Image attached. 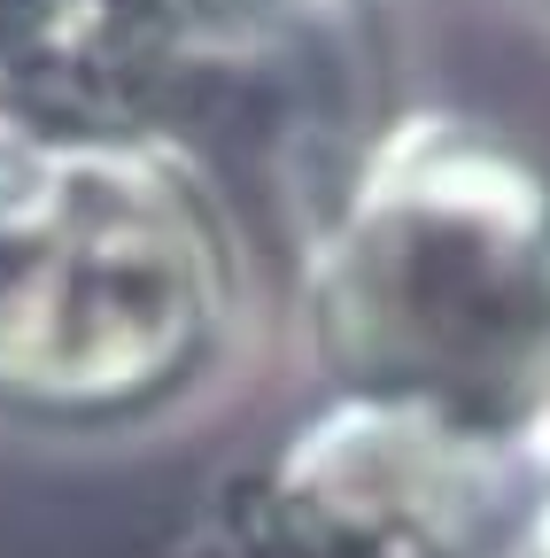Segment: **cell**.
<instances>
[{
    "label": "cell",
    "instance_id": "1",
    "mask_svg": "<svg viewBox=\"0 0 550 558\" xmlns=\"http://www.w3.org/2000/svg\"><path fill=\"white\" fill-rule=\"evenodd\" d=\"M295 311L333 396L504 442L550 396V194L465 117L388 124L295 256Z\"/></svg>",
    "mask_w": 550,
    "mask_h": 558
},
{
    "label": "cell",
    "instance_id": "2",
    "mask_svg": "<svg viewBox=\"0 0 550 558\" xmlns=\"http://www.w3.org/2000/svg\"><path fill=\"white\" fill-rule=\"evenodd\" d=\"M233 311L241 241L179 156L0 124V418H156L210 373Z\"/></svg>",
    "mask_w": 550,
    "mask_h": 558
},
{
    "label": "cell",
    "instance_id": "3",
    "mask_svg": "<svg viewBox=\"0 0 550 558\" xmlns=\"http://www.w3.org/2000/svg\"><path fill=\"white\" fill-rule=\"evenodd\" d=\"M388 140L380 39L357 0H248L186 16V54L156 148L225 209L233 241L303 256Z\"/></svg>",
    "mask_w": 550,
    "mask_h": 558
},
{
    "label": "cell",
    "instance_id": "4",
    "mask_svg": "<svg viewBox=\"0 0 550 558\" xmlns=\"http://www.w3.org/2000/svg\"><path fill=\"white\" fill-rule=\"evenodd\" d=\"M520 527L497 435L457 418L326 396L201 488L171 558H497Z\"/></svg>",
    "mask_w": 550,
    "mask_h": 558
},
{
    "label": "cell",
    "instance_id": "5",
    "mask_svg": "<svg viewBox=\"0 0 550 558\" xmlns=\"http://www.w3.org/2000/svg\"><path fill=\"white\" fill-rule=\"evenodd\" d=\"M186 54L171 0H0V124L156 148Z\"/></svg>",
    "mask_w": 550,
    "mask_h": 558
},
{
    "label": "cell",
    "instance_id": "6",
    "mask_svg": "<svg viewBox=\"0 0 550 558\" xmlns=\"http://www.w3.org/2000/svg\"><path fill=\"white\" fill-rule=\"evenodd\" d=\"M179 16H225V9H248V0H171Z\"/></svg>",
    "mask_w": 550,
    "mask_h": 558
},
{
    "label": "cell",
    "instance_id": "7",
    "mask_svg": "<svg viewBox=\"0 0 550 558\" xmlns=\"http://www.w3.org/2000/svg\"><path fill=\"white\" fill-rule=\"evenodd\" d=\"M535 558H550V520H542V527H535Z\"/></svg>",
    "mask_w": 550,
    "mask_h": 558
}]
</instances>
